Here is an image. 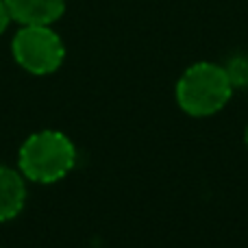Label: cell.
<instances>
[{
  "instance_id": "obj_7",
  "label": "cell",
  "mask_w": 248,
  "mask_h": 248,
  "mask_svg": "<svg viewBox=\"0 0 248 248\" xmlns=\"http://www.w3.org/2000/svg\"><path fill=\"white\" fill-rule=\"evenodd\" d=\"M11 13H9V7L4 0H0V35L4 33V31L9 29V24H11Z\"/></svg>"
},
{
  "instance_id": "obj_3",
  "label": "cell",
  "mask_w": 248,
  "mask_h": 248,
  "mask_svg": "<svg viewBox=\"0 0 248 248\" xmlns=\"http://www.w3.org/2000/svg\"><path fill=\"white\" fill-rule=\"evenodd\" d=\"M16 63L35 77H46L61 68L65 59L63 39L50 26H22L11 42Z\"/></svg>"
},
{
  "instance_id": "obj_8",
  "label": "cell",
  "mask_w": 248,
  "mask_h": 248,
  "mask_svg": "<svg viewBox=\"0 0 248 248\" xmlns=\"http://www.w3.org/2000/svg\"><path fill=\"white\" fill-rule=\"evenodd\" d=\"M244 140H246V146H248V126H246V135H244Z\"/></svg>"
},
{
  "instance_id": "obj_2",
  "label": "cell",
  "mask_w": 248,
  "mask_h": 248,
  "mask_svg": "<svg viewBox=\"0 0 248 248\" xmlns=\"http://www.w3.org/2000/svg\"><path fill=\"white\" fill-rule=\"evenodd\" d=\"M233 85L224 65L201 61L181 74L176 83V103L187 116L207 118L218 113L231 100Z\"/></svg>"
},
{
  "instance_id": "obj_4",
  "label": "cell",
  "mask_w": 248,
  "mask_h": 248,
  "mask_svg": "<svg viewBox=\"0 0 248 248\" xmlns=\"http://www.w3.org/2000/svg\"><path fill=\"white\" fill-rule=\"evenodd\" d=\"M20 26H50L65 13V0H4Z\"/></svg>"
},
{
  "instance_id": "obj_6",
  "label": "cell",
  "mask_w": 248,
  "mask_h": 248,
  "mask_svg": "<svg viewBox=\"0 0 248 248\" xmlns=\"http://www.w3.org/2000/svg\"><path fill=\"white\" fill-rule=\"evenodd\" d=\"M224 72H227L233 90L248 87V55H233L224 63Z\"/></svg>"
},
{
  "instance_id": "obj_1",
  "label": "cell",
  "mask_w": 248,
  "mask_h": 248,
  "mask_svg": "<svg viewBox=\"0 0 248 248\" xmlns=\"http://www.w3.org/2000/svg\"><path fill=\"white\" fill-rule=\"evenodd\" d=\"M17 166L22 176L33 183H57L77 166V148L65 133L46 128L22 144Z\"/></svg>"
},
{
  "instance_id": "obj_5",
  "label": "cell",
  "mask_w": 248,
  "mask_h": 248,
  "mask_svg": "<svg viewBox=\"0 0 248 248\" xmlns=\"http://www.w3.org/2000/svg\"><path fill=\"white\" fill-rule=\"evenodd\" d=\"M26 202V183L20 170L0 166V222L13 220Z\"/></svg>"
}]
</instances>
